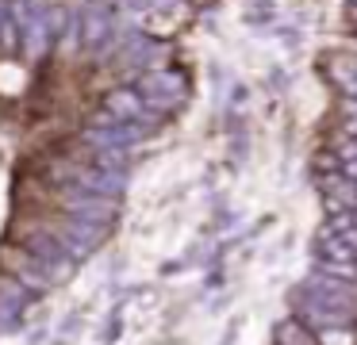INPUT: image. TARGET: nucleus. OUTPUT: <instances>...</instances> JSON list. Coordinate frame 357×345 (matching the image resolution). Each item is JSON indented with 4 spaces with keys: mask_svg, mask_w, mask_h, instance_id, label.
<instances>
[{
    "mask_svg": "<svg viewBox=\"0 0 357 345\" xmlns=\"http://www.w3.org/2000/svg\"><path fill=\"white\" fill-rule=\"evenodd\" d=\"M104 107L116 115H135L139 112V96H135L131 89H112L108 96H104Z\"/></svg>",
    "mask_w": 357,
    "mask_h": 345,
    "instance_id": "obj_1",
    "label": "nucleus"
}]
</instances>
